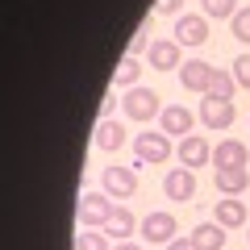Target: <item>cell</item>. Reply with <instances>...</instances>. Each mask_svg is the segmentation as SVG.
<instances>
[{
	"mask_svg": "<svg viewBox=\"0 0 250 250\" xmlns=\"http://www.w3.org/2000/svg\"><path fill=\"white\" fill-rule=\"evenodd\" d=\"M108 217H113V196H104V192H88V196H80L75 221H80L83 229H104Z\"/></svg>",
	"mask_w": 250,
	"mask_h": 250,
	"instance_id": "obj_1",
	"label": "cell"
},
{
	"mask_svg": "<svg viewBox=\"0 0 250 250\" xmlns=\"http://www.w3.org/2000/svg\"><path fill=\"white\" fill-rule=\"evenodd\" d=\"M100 192L113 200H129L138 192V171L134 167H104L100 171Z\"/></svg>",
	"mask_w": 250,
	"mask_h": 250,
	"instance_id": "obj_2",
	"label": "cell"
},
{
	"mask_svg": "<svg viewBox=\"0 0 250 250\" xmlns=\"http://www.w3.org/2000/svg\"><path fill=\"white\" fill-rule=\"evenodd\" d=\"M121 108H125V117H134V121H154V117L163 113L159 96H154L150 88H129L121 96Z\"/></svg>",
	"mask_w": 250,
	"mask_h": 250,
	"instance_id": "obj_3",
	"label": "cell"
},
{
	"mask_svg": "<svg viewBox=\"0 0 250 250\" xmlns=\"http://www.w3.org/2000/svg\"><path fill=\"white\" fill-rule=\"evenodd\" d=\"M159 125H163V134H167V138H188V134H192V125H196V113L184 108V104H167L159 113Z\"/></svg>",
	"mask_w": 250,
	"mask_h": 250,
	"instance_id": "obj_4",
	"label": "cell"
},
{
	"mask_svg": "<svg viewBox=\"0 0 250 250\" xmlns=\"http://www.w3.org/2000/svg\"><path fill=\"white\" fill-rule=\"evenodd\" d=\"M134 154H138V163H163L171 154V138L163 134H138L134 138Z\"/></svg>",
	"mask_w": 250,
	"mask_h": 250,
	"instance_id": "obj_5",
	"label": "cell"
},
{
	"mask_svg": "<svg viewBox=\"0 0 250 250\" xmlns=\"http://www.w3.org/2000/svg\"><path fill=\"white\" fill-rule=\"evenodd\" d=\"M175 154H179V163L184 167H205V163H213V146L205 142V138H196V134H188V138H179V146H175Z\"/></svg>",
	"mask_w": 250,
	"mask_h": 250,
	"instance_id": "obj_6",
	"label": "cell"
},
{
	"mask_svg": "<svg viewBox=\"0 0 250 250\" xmlns=\"http://www.w3.org/2000/svg\"><path fill=\"white\" fill-rule=\"evenodd\" d=\"M163 192H167V200H192V196H196V175H192V167H175V171H167V179H163Z\"/></svg>",
	"mask_w": 250,
	"mask_h": 250,
	"instance_id": "obj_7",
	"label": "cell"
},
{
	"mask_svg": "<svg viewBox=\"0 0 250 250\" xmlns=\"http://www.w3.org/2000/svg\"><path fill=\"white\" fill-rule=\"evenodd\" d=\"M233 117H238V113H233V100H217V96L200 100V121H205L208 129H225Z\"/></svg>",
	"mask_w": 250,
	"mask_h": 250,
	"instance_id": "obj_8",
	"label": "cell"
},
{
	"mask_svg": "<svg viewBox=\"0 0 250 250\" xmlns=\"http://www.w3.org/2000/svg\"><path fill=\"white\" fill-rule=\"evenodd\" d=\"M175 42L179 46H205L208 42V17H175Z\"/></svg>",
	"mask_w": 250,
	"mask_h": 250,
	"instance_id": "obj_9",
	"label": "cell"
},
{
	"mask_svg": "<svg viewBox=\"0 0 250 250\" xmlns=\"http://www.w3.org/2000/svg\"><path fill=\"white\" fill-rule=\"evenodd\" d=\"M213 75H217V67H208V62H200V59H192V62L179 67V83H184L188 92H208Z\"/></svg>",
	"mask_w": 250,
	"mask_h": 250,
	"instance_id": "obj_10",
	"label": "cell"
},
{
	"mask_svg": "<svg viewBox=\"0 0 250 250\" xmlns=\"http://www.w3.org/2000/svg\"><path fill=\"white\" fill-rule=\"evenodd\" d=\"M250 150L242 142H233V138H225L221 146H213V167L217 171H233V167H246Z\"/></svg>",
	"mask_w": 250,
	"mask_h": 250,
	"instance_id": "obj_11",
	"label": "cell"
},
{
	"mask_svg": "<svg viewBox=\"0 0 250 250\" xmlns=\"http://www.w3.org/2000/svg\"><path fill=\"white\" fill-rule=\"evenodd\" d=\"M142 238L146 242H163V246H167V242H175L179 233H175V217L171 213H150L142 221Z\"/></svg>",
	"mask_w": 250,
	"mask_h": 250,
	"instance_id": "obj_12",
	"label": "cell"
},
{
	"mask_svg": "<svg viewBox=\"0 0 250 250\" xmlns=\"http://www.w3.org/2000/svg\"><path fill=\"white\" fill-rule=\"evenodd\" d=\"M150 67L154 71H175V67H184V59H179V42L175 38H163V42H150Z\"/></svg>",
	"mask_w": 250,
	"mask_h": 250,
	"instance_id": "obj_13",
	"label": "cell"
},
{
	"mask_svg": "<svg viewBox=\"0 0 250 250\" xmlns=\"http://www.w3.org/2000/svg\"><path fill=\"white\" fill-rule=\"evenodd\" d=\"M192 242H196V250H221V246H225V225L200 221L196 229H192Z\"/></svg>",
	"mask_w": 250,
	"mask_h": 250,
	"instance_id": "obj_14",
	"label": "cell"
},
{
	"mask_svg": "<svg viewBox=\"0 0 250 250\" xmlns=\"http://www.w3.org/2000/svg\"><path fill=\"white\" fill-rule=\"evenodd\" d=\"M125 146V125L121 121H100L96 125V150H121Z\"/></svg>",
	"mask_w": 250,
	"mask_h": 250,
	"instance_id": "obj_15",
	"label": "cell"
},
{
	"mask_svg": "<svg viewBox=\"0 0 250 250\" xmlns=\"http://www.w3.org/2000/svg\"><path fill=\"white\" fill-rule=\"evenodd\" d=\"M100 233H108V238L125 242L129 233H134V213H129V208H113V217L104 221V229H100Z\"/></svg>",
	"mask_w": 250,
	"mask_h": 250,
	"instance_id": "obj_16",
	"label": "cell"
},
{
	"mask_svg": "<svg viewBox=\"0 0 250 250\" xmlns=\"http://www.w3.org/2000/svg\"><path fill=\"white\" fill-rule=\"evenodd\" d=\"M217 188H221L225 196H238V192H246V188H250V175H246V167L217 171Z\"/></svg>",
	"mask_w": 250,
	"mask_h": 250,
	"instance_id": "obj_17",
	"label": "cell"
},
{
	"mask_svg": "<svg viewBox=\"0 0 250 250\" xmlns=\"http://www.w3.org/2000/svg\"><path fill=\"white\" fill-rule=\"evenodd\" d=\"M213 217H217V225H225V229H238V225L246 221V205H242V200H221Z\"/></svg>",
	"mask_w": 250,
	"mask_h": 250,
	"instance_id": "obj_18",
	"label": "cell"
},
{
	"mask_svg": "<svg viewBox=\"0 0 250 250\" xmlns=\"http://www.w3.org/2000/svg\"><path fill=\"white\" fill-rule=\"evenodd\" d=\"M138 80H142V62L138 59H121L117 62V75H113V88H138Z\"/></svg>",
	"mask_w": 250,
	"mask_h": 250,
	"instance_id": "obj_19",
	"label": "cell"
},
{
	"mask_svg": "<svg viewBox=\"0 0 250 250\" xmlns=\"http://www.w3.org/2000/svg\"><path fill=\"white\" fill-rule=\"evenodd\" d=\"M233 92H238V80H233V71H217L205 96H217V100H233Z\"/></svg>",
	"mask_w": 250,
	"mask_h": 250,
	"instance_id": "obj_20",
	"label": "cell"
},
{
	"mask_svg": "<svg viewBox=\"0 0 250 250\" xmlns=\"http://www.w3.org/2000/svg\"><path fill=\"white\" fill-rule=\"evenodd\" d=\"M75 250H113L108 246V233H96V229H83L75 238Z\"/></svg>",
	"mask_w": 250,
	"mask_h": 250,
	"instance_id": "obj_21",
	"label": "cell"
},
{
	"mask_svg": "<svg viewBox=\"0 0 250 250\" xmlns=\"http://www.w3.org/2000/svg\"><path fill=\"white\" fill-rule=\"evenodd\" d=\"M200 9H205V17H225L229 21L233 13H238V4H233V0H200Z\"/></svg>",
	"mask_w": 250,
	"mask_h": 250,
	"instance_id": "obj_22",
	"label": "cell"
},
{
	"mask_svg": "<svg viewBox=\"0 0 250 250\" xmlns=\"http://www.w3.org/2000/svg\"><path fill=\"white\" fill-rule=\"evenodd\" d=\"M229 29H233L238 42L250 46V9H238V13H233V17H229Z\"/></svg>",
	"mask_w": 250,
	"mask_h": 250,
	"instance_id": "obj_23",
	"label": "cell"
},
{
	"mask_svg": "<svg viewBox=\"0 0 250 250\" xmlns=\"http://www.w3.org/2000/svg\"><path fill=\"white\" fill-rule=\"evenodd\" d=\"M150 46V21H142L138 25V34L129 38V50H125V59H138V50H146Z\"/></svg>",
	"mask_w": 250,
	"mask_h": 250,
	"instance_id": "obj_24",
	"label": "cell"
},
{
	"mask_svg": "<svg viewBox=\"0 0 250 250\" xmlns=\"http://www.w3.org/2000/svg\"><path fill=\"white\" fill-rule=\"evenodd\" d=\"M233 80H238V88H250V54L233 59Z\"/></svg>",
	"mask_w": 250,
	"mask_h": 250,
	"instance_id": "obj_25",
	"label": "cell"
},
{
	"mask_svg": "<svg viewBox=\"0 0 250 250\" xmlns=\"http://www.w3.org/2000/svg\"><path fill=\"white\" fill-rule=\"evenodd\" d=\"M117 92H104V100H100V121H113V113H117Z\"/></svg>",
	"mask_w": 250,
	"mask_h": 250,
	"instance_id": "obj_26",
	"label": "cell"
},
{
	"mask_svg": "<svg viewBox=\"0 0 250 250\" xmlns=\"http://www.w3.org/2000/svg\"><path fill=\"white\" fill-rule=\"evenodd\" d=\"M179 9H184V0H159L154 4V13H163V17H175Z\"/></svg>",
	"mask_w": 250,
	"mask_h": 250,
	"instance_id": "obj_27",
	"label": "cell"
},
{
	"mask_svg": "<svg viewBox=\"0 0 250 250\" xmlns=\"http://www.w3.org/2000/svg\"><path fill=\"white\" fill-rule=\"evenodd\" d=\"M167 250H196V242L192 238H175V242H167Z\"/></svg>",
	"mask_w": 250,
	"mask_h": 250,
	"instance_id": "obj_28",
	"label": "cell"
},
{
	"mask_svg": "<svg viewBox=\"0 0 250 250\" xmlns=\"http://www.w3.org/2000/svg\"><path fill=\"white\" fill-rule=\"evenodd\" d=\"M113 250H138V246H134V242H117Z\"/></svg>",
	"mask_w": 250,
	"mask_h": 250,
	"instance_id": "obj_29",
	"label": "cell"
}]
</instances>
